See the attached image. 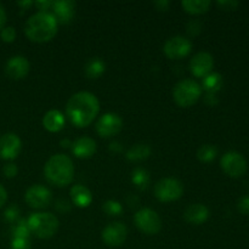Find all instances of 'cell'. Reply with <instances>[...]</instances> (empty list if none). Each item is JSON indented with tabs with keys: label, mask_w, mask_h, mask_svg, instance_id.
<instances>
[{
	"label": "cell",
	"mask_w": 249,
	"mask_h": 249,
	"mask_svg": "<svg viewBox=\"0 0 249 249\" xmlns=\"http://www.w3.org/2000/svg\"><path fill=\"white\" fill-rule=\"evenodd\" d=\"M100 111V102L94 94L80 91L70 97L66 114L73 125L84 128L91 124Z\"/></svg>",
	"instance_id": "obj_1"
},
{
	"label": "cell",
	"mask_w": 249,
	"mask_h": 249,
	"mask_svg": "<svg viewBox=\"0 0 249 249\" xmlns=\"http://www.w3.org/2000/svg\"><path fill=\"white\" fill-rule=\"evenodd\" d=\"M57 24L53 14L39 11L29 17L24 27V33L34 43H46L56 36Z\"/></svg>",
	"instance_id": "obj_2"
},
{
	"label": "cell",
	"mask_w": 249,
	"mask_h": 249,
	"mask_svg": "<svg viewBox=\"0 0 249 249\" xmlns=\"http://www.w3.org/2000/svg\"><path fill=\"white\" fill-rule=\"evenodd\" d=\"M45 179L55 186L70 185L74 178V165L72 160L63 153L53 155L44 168Z\"/></svg>",
	"instance_id": "obj_3"
},
{
	"label": "cell",
	"mask_w": 249,
	"mask_h": 249,
	"mask_svg": "<svg viewBox=\"0 0 249 249\" xmlns=\"http://www.w3.org/2000/svg\"><path fill=\"white\" fill-rule=\"evenodd\" d=\"M27 225L36 237L48 240L57 232L58 219L51 213H36L29 216Z\"/></svg>",
	"instance_id": "obj_4"
},
{
	"label": "cell",
	"mask_w": 249,
	"mask_h": 249,
	"mask_svg": "<svg viewBox=\"0 0 249 249\" xmlns=\"http://www.w3.org/2000/svg\"><path fill=\"white\" fill-rule=\"evenodd\" d=\"M202 95V88L192 79H184L175 85L173 90V97L180 107H191L196 104Z\"/></svg>",
	"instance_id": "obj_5"
},
{
	"label": "cell",
	"mask_w": 249,
	"mask_h": 249,
	"mask_svg": "<svg viewBox=\"0 0 249 249\" xmlns=\"http://www.w3.org/2000/svg\"><path fill=\"white\" fill-rule=\"evenodd\" d=\"M184 194L181 181L174 178H164L160 180L155 186V196L160 202H174Z\"/></svg>",
	"instance_id": "obj_6"
},
{
	"label": "cell",
	"mask_w": 249,
	"mask_h": 249,
	"mask_svg": "<svg viewBox=\"0 0 249 249\" xmlns=\"http://www.w3.org/2000/svg\"><path fill=\"white\" fill-rule=\"evenodd\" d=\"M134 223L136 228L146 235H156L162 230V220L160 215L150 208H143L136 212Z\"/></svg>",
	"instance_id": "obj_7"
},
{
	"label": "cell",
	"mask_w": 249,
	"mask_h": 249,
	"mask_svg": "<svg viewBox=\"0 0 249 249\" xmlns=\"http://www.w3.org/2000/svg\"><path fill=\"white\" fill-rule=\"evenodd\" d=\"M220 165L224 172L232 178H238L247 172V160L241 155L240 152L236 151H229L221 157Z\"/></svg>",
	"instance_id": "obj_8"
},
{
	"label": "cell",
	"mask_w": 249,
	"mask_h": 249,
	"mask_svg": "<svg viewBox=\"0 0 249 249\" xmlns=\"http://www.w3.org/2000/svg\"><path fill=\"white\" fill-rule=\"evenodd\" d=\"M191 49L192 44L189 39L181 36H177L168 39L163 50L170 60H180L182 57H186L191 53Z\"/></svg>",
	"instance_id": "obj_9"
},
{
	"label": "cell",
	"mask_w": 249,
	"mask_h": 249,
	"mask_svg": "<svg viewBox=\"0 0 249 249\" xmlns=\"http://www.w3.org/2000/svg\"><path fill=\"white\" fill-rule=\"evenodd\" d=\"M128 236V228L124 224L116 221L107 225L102 230V241L109 247H119L123 245Z\"/></svg>",
	"instance_id": "obj_10"
},
{
	"label": "cell",
	"mask_w": 249,
	"mask_h": 249,
	"mask_svg": "<svg viewBox=\"0 0 249 249\" xmlns=\"http://www.w3.org/2000/svg\"><path fill=\"white\" fill-rule=\"evenodd\" d=\"M51 199H53V196H51L50 190L41 185H33L27 190L24 195V201L27 202V204L36 209L48 207Z\"/></svg>",
	"instance_id": "obj_11"
},
{
	"label": "cell",
	"mask_w": 249,
	"mask_h": 249,
	"mask_svg": "<svg viewBox=\"0 0 249 249\" xmlns=\"http://www.w3.org/2000/svg\"><path fill=\"white\" fill-rule=\"evenodd\" d=\"M123 128V121L116 113H106L96 123V131L101 138H111L117 135Z\"/></svg>",
	"instance_id": "obj_12"
},
{
	"label": "cell",
	"mask_w": 249,
	"mask_h": 249,
	"mask_svg": "<svg viewBox=\"0 0 249 249\" xmlns=\"http://www.w3.org/2000/svg\"><path fill=\"white\" fill-rule=\"evenodd\" d=\"M22 143L18 136L14 133H7L0 138V158L12 160L18 157Z\"/></svg>",
	"instance_id": "obj_13"
},
{
	"label": "cell",
	"mask_w": 249,
	"mask_h": 249,
	"mask_svg": "<svg viewBox=\"0 0 249 249\" xmlns=\"http://www.w3.org/2000/svg\"><path fill=\"white\" fill-rule=\"evenodd\" d=\"M214 66L213 56L209 53H198L192 57L190 62V70L195 77L204 78L212 73Z\"/></svg>",
	"instance_id": "obj_14"
},
{
	"label": "cell",
	"mask_w": 249,
	"mask_h": 249,
	"mask_svg": "<svg viewBox=\"0 0 249 249\" xmlns=\"http://www.w3.org/2000/svg\"><path fill=\"white\" fill-rule=\"evenodd\" d=\"M29 67H31L29 61L24 56L17 55L7 61L6 66H5V72L11 79L19 80L23 79L28 74Z\"/></svg>",
	"instance_id": "obj_15"
},
{
	"label": "cell",
	"mask_w": 249,
	"mask_h": 249,
	"mask_svg": "<svg viewBox=\"0 0 249 249\" xmlns=\"http://www.w3.org/2000/svg\"><path fill=\"white\" fill-rule=\"evenodd\" d=\"M53 16L57 21V23L66 24L71 22V19L74 16L75 2L71 0H60V1L53 2Z\"/></svg>",
	"instance_id": "obj_16"
},
{
	"label": "cell",
	"mask_w": 249,
	"mask_h": 249,
	"mask_svg": "<svg viewBox=\"0 0 249 249\" xmlns=\"http://www.w3.org/2000/svg\"><path fill=\"white\" fill-rule=\"evenodd\" d=\"M96 142L91 138L83 136L75 140L72 143V152L73 155L80 160H87V158L92 157L96 152Z\"/></svg>",
	"instance_id": "obj_17"
},
{
	"label": "cell",
	"mask_w": 249,
	"mask_h": 249,
	"mask_svg": "<svg viewBox=\"0 0 249 249\" xmlns=\"http://www.w3.org/2000/svg\"><path fill=\"white\" fill-rule=\"evenodd\" d=\"M209 216V211L204 204H191L185 209L184 219L192 225H201L206 223Z\"/></svg>",
	"instance_id": "obj_18"
},
{
	"label": "cell",
	"mask_w": 249,
	"mask_h": 249,
	"mask_svg": "<svg viewBox=\"0 0 249 249\" xmlns=\"http://www.w3.org/2000/svg\"><path fill=\"white\" fill-rule=\"evenodd\" d=\"M70 195L73 204H75L79 208H87L92 202L91 192L88 187L83 186V185H74L71 189Z\"/></svg>",
	"instance_id": "obj_19"
},
{
	"label": "cell",
	"mask_w": 249,
	"mask_h": 249,
	"mask_svg": "<svg viewBox=\"0 0 249 249\" xmlns=\"http://www.w3.org/2000/svg\"><path fill=\"white\" fill-rule=\"evenodd\" d=\"M43 125L50 133H57L65 126V116L57 109H50L44 116Z\"/></svg>",
	"instance_id": "obj_20"
},
{
	"label": "cell",
	"mask_w": 249,
	"mask_h": 249,
	"mask_svg": "<svg viewBox=\"0 0 249 249\" xmlns=\"http://www.w3.org/2000/svg\"><path fill=\"white\" fill-rule=\"evenodd\" d=\"M151 155L150 146L143 145V143H139V145L133 146L126 151V160L130 162H142V160H147Z\"/></svg>",
	"instance_id": "obj_21"
},
{
	"label": "cell",
	"mask_w": 249,
	"mask_h": 249,
	"mask_svg": "<svg viewBox=\"0 0 249 249\" xmlns=\"http://www.w3.org/2000/svg\"><path fill=\"white\" fill-rule=\"evenodd\" d=\"M223 83L224 80L221 74L212 72L203 78L202 87L206 90L207 94H216V92L221 89V87H223Z\"/></svg>",
	"instance_id": "obj_22"
},
{
	"label": "cell",
	"mask_w": 249,
	"mask_h": 249,
	"mask_svg": "<svg viewBox=\"0 0 249 249\" xmlns=\"http://www.w3.org/2000/svg\"><path fill=\"white\" fill-rule=\"evenodd\" d=\"M181 6L187 14L202 15L208 11L211 7V1L209 0H185L181 2Z\"/></svg>",
	"instance_id": "obj_23"
},
{
	"label": "cell",
	"mask_w": 249,
	"mask_h": 249,
	"mask_svg": "<svg viewBox=\"0 0 249 249\" xmlns=\"http://www.w3.org/2000/svg\"><path fill=\"white\" fill-rule=\"evenodd\" d=\"M105 70H106V65H105L104 61L96 57L88 61L84 71L88 78H90V79H96L100 75H102Z\"/></svg>",
	"instance_id": "obj_24"
},
{
	"label": "cell",
	"mask_w": 249,
	"mask_h": 249,
	"mask_svg": "<svg viewBox=\"0 0 249 249\" xmlns=\"http://www.w3.org/2000/svg\"><path fill=\"white\" fill-rule=\"evenodd\" d=\"M150 174L143 168H136L131 174V181L139 190H146L150 185Z\"/></svg>",
	"instance_id": "obj_25"
},
{
	"label": "cell",
	"mask_w": 249,
	"mask_h": 249,
	"mask_svg": "<svg viewBox=\"0 0 249 249\" xmlns=\"http://www.w3.org/2000/svg\"><path fill=\"white\" fill-rule=\"evenodd\" d=\"M218 155V148L214 145H203L197 151V157L201 162L208 163L212 162Z\"/></svg>",
	"instance_id": "obj_26"
},
{
	"label": "cell",
	"mask_w": 249,
	"mask_h": 249,
	"mask_svg": "<svg viewBox=\"0 0 249 249\" xmlns=\"http://www.w3.org/2000/svg\"><path fill=\"white\" fill-rule=\"evenodd\" d=\"M31 230H29L28 225H27L26 220L18 221L16 226L12 229V236L14 238H29L31 237Z\"/></svg>",
	"instance_id": "obj_27"
},
{
	"label": "cell",
	"mask_w": 249,
	"mask_h": 249,
	"mask_svg": "<svg viewBox=\"0 0 249 249\" xmlns=\"http://www.w3.org/2000/svg\"><path fill=\"white\" fill-rule=\"evenodd\" d=\"M102 209L108 215H119L122 213V211H123V207H122V204L118 201L109 199V201L105 202L104 206H102Z\"/></svg>",
	"instance_id": "obj_28"
},
{
	"label": "cell",
	"mask_w": 249,
	"mask_h": 249,
	"mask_svg": "<svg viewBox=\"0 0 249 249\" xmlns=\"http://www.w3.org/2000/svg\"><path fill=\"white\" fill-rule=\"evenodd\" d=\"M0 38L5 43H12L16 39V29L11 26L4 27V28L0 31Z\"/></svg>",
	"instance_id": "obj_29"
},
{
	"label": "cell",
	"mask_w": 249,
	"mask_h": 249,
	"mask_svg": "<svg viewBox=\"0 0 249 249\" xmlns=\"http://www.w3.org/2000/svg\"><path fill=\"white\" fill-rule=\"evenodd\" d=\"M11 249H31L29 238H12Z\"/></svg>",
	"instance_id": "obj_30"
},
{
	"label": "cell",
	"mask_w": 249,
	"mask_h": 249,
	"mask_svg": "<svg viewBox=\"0 0 249 249\" xmlns=\"http://www.w3.org/2000/svg\"><path fill=\"white\" fill-rule=\"evenodd\" d=\"M18 214H19L18 208L15 206H11L5 211V219L11 221V223H14V221H16L17 219H18Z\"/></svg>",
	"instance_id": "obj_31"
},
{
	"label": "cell",
	"mask_w": 249,
	"mask_h": 249,
	"mask_svg": "<svg viewBox=\"0 0 249 249\" xmlns=\"http://www.w3.org/2000/svg\"><path fill=\"white\" fill-rule=\"evenodd\" d=\"M2 173H4L5 177L11 179V178L16 177L17 173H18V169H17L16 164H14V163H9V164L4 165V168H2Z\"/></svg>",
	"instance_id": "obj_32"
},
{
	"label": "cell",
	"mask_w": 249,
	"mask_h": 249,
	"mask_svg": "<svg viewBox=\"0 0 249 249\" xmlns=\"http://www.w3.org/2000/svg\"><path fill=\"white\" fill-rule=\"evenodd\" d=\"M218 5L223 10H235L238 6V1H236V0H221V1H218Z\"/></svg>",
	"instance_id": "obj_33"
},
{
	"label": "cell",
	"mask_w": 249,
	"mask_h": 249,
	"mask_svg": "<svg viewBox=\"0 0 249 249\" xmlns=\"http://www.w3.org/2000/svg\"><path fill=\"white\" fill-rule=\"evenodd\" d=\"M238 211L242 214H249V196H245L238 201Z\"/></svg>",
	"instance_id": "obj_34"
},
{
	"label": "cell",
	"mask_w": 249,
	"mask_h": 249,
	"mask_svg": "<svg viewBox=\"0 0 249 249\" xmlns=\"http://www.w3.org/2000/svg\"><path fill=\"white\" fill-rule=\"evenodd\" d=\"M187 29H189V33L192 34V36H196V34H198L199 32H201V24L198 23V22H191V23L189 24V27H187Z\"/></svg>",
	"instance_id": "obj_35"
},
{
	"label": "cell",
	"mask_w": 249,
	"mask_h": 249,
	"mask_svg": "<svg viewBox=\"0 0 249 249\" xmlns=\"http://www.w3.org/2000/svg\"><path fill=\"white\" fill-rule=\"evenodd\" d=\"M53 1H36V6L40 10V12H46V10L51 9L53 6Z\"/></svg>",
	"instance_id": "obj_36"
},
{
	"label": "cell",
	"mask_w": 249,
	"mask_h": 249,
	"mask_svg": "<svg viewBox=\"0 0 249 249\" xmlns=\"http://www.w3.org/2000/svg\"><path fill=\"white\" fill-rule=\"evenodd\" d=\"M56 208L58 209L60 212H66V211H70V203H68L67 201H65V199H60V201H57V204H56Z\"/></svg>",
	"instance_id": "obj_37"
},
{
	"label": "cell",
	"mask_w": 249,
	"mask_h": 249,
	"mask_svg": "<svg viewBox=\"0 0 249 249\" xmlns=\"http://www.w3.org/2000/svg\"><path fill=\"white\" fill-rule=\"evenodd\" d=\"M204 101H206L208 105H211V106H214V105L218 104L219 100L215 94H207L206 97H204Z\"/></svg>",
	"instance_id": "obj_38"
},
{
	"label": "cell",
	"mask_w": 249,
	"mask_h": 249,
	"mask_svg": "<svg viewBox=\"0 0 249 249\" xmlns=\"http://www.w3.org/2000/svg\"><path fill=\"white\" fill-rule=\"evenodd\" d=\"M155 6L157 7L158 11H165L169 7V1H167V0H160V1L155 2Z\"/></svg>",
	"instance_id": "obj_39"
},
{
	"label": "cell",
	"mask_w": 249,
	"mask_h": 249,
	"mask_svg": "<svg viewBox=\"0 0 249 249\" xmlns=\"http://www.w3.org/2000/svg\"><path fill=\"white\" fill-rule=\"evenodd\" d=\"M6 201H7V192L6 190L0 185V208L6 203Z\"/></svg>",
	"instance_id": "obj_40"
},
{
	"label": "cell",
	"mask_w": 249,
	"mask_h": 249,
	"mask_svg": "<svg viewBox=\"0 0 249 249\" xmlns=\"http://www.w3.org/2000/svg\"><path fill=\"white\" fill-rule=\"evenodd\" d=\"M5 22H6V11H5L4 6L0 4V29L4 28Z\"/></svg>",
	"instance_id": "obj_41"
},
{
	"label": "cell",
	"mask_w": 249,
	"mask_h": 249,
	"mask_svg": "<svg viewBox=\"0 0 249 249\" xmlns=\"http://www.w3.org/2000/svg\"><path fill=\"white\" fill-rule=\"evenodd\" d=\"M61 145H62V147H70V146H72V143H71L70 140H62Z\"/></svg>",
	"instance_id": "obj_42"
},
{
	"label": "cell",
	"mask_w": 249,
	"mask_h": 249,
	"mask_svg": "<svg viewBox=\"0 0 249 249\" xmlns=\"http://www.w3.org/2000/svg\"><path fill=\"white\" fill-rule=\"evenodd\" d=\"M18 5H21V6H29V5H32V1H24V2H18Z\"/></svg>",
	"instance_id": "obj_43"
}]
</instances>
